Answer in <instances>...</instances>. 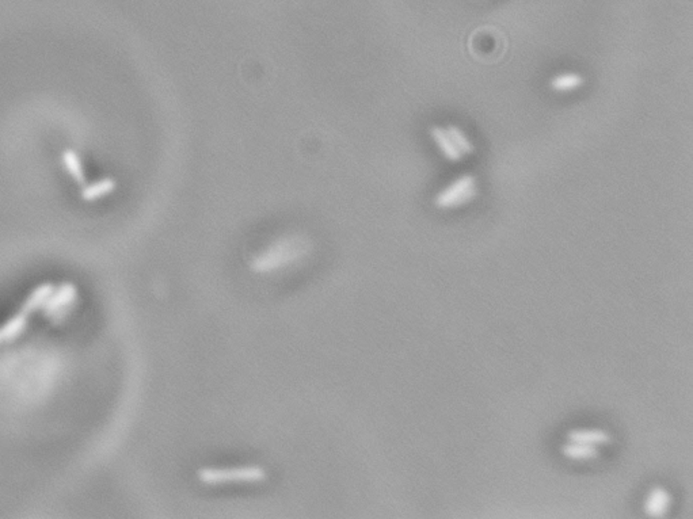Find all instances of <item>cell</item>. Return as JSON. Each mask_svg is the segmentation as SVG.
<instances>
[{"mask_svg": "<svg viewBox=\"0 0 693 519\" xmlns=\"http://www.w3.org/2000/svg\"><path fill=\"white\" fill-rule=\"evenodd\" d=\"M567 439L570 442H578L585 445L602 446L608 445L612 441V437L605 430L600 429H575L567 432Z\"/></svg>", "mask_w": 693, "mask_h": 519, "instance_id": "obj_5", "label": "cell"}, {"mask_svg": "<svg viewBox=\"0 0 693 519\" xmlns=\"http://www.w3.org/2000/svg\"><path fill=\"white\" fill-rule=\"evenodd\" d=\"M76 296L77 290L71 282H64L60 287H55L52 296L44 306V315L54 320L57 318H64L73 308Z\"/></svg>", "mask_w": 693, "mask_h": 519, "instance_id": "obj_3", "label": "cell"}, {"mask_svg": "<svg viewBox=\"0 0 693 519\" xmlns=\"http://www.w3.org/2000/svg\"><path fill=\"white\" fill-rule=\"evenodd\" d=\"M268 477L262 466L246 465L231 468H201L197 479L205 485H223L230 483H261Z\"/></svg>", "mask_w": 693, "mask_h": 519, "instance_id": "obj_1", "label": "cell"}, {"mask_svg": "<svg viewBox=\"0 0 693 519\" xmlns=\"http://www.w3.org/2000/svg\"><path fill=\"white\" fill-rule=\"evenodd\" d=\"M55 290V287L49 282L46 284H41L27 296V299L23 301V304L20 306V312L26 316H30L32 313L37 312L38 309L44 308L45 304L48 303L49 297L52 296Z\"/></svg>", "mask_w": 693, "mask_h": 519, "instance_id": "obj_6", "label": "cell"}, {"mask_svg": "<svg viewBox=\"0 0 693 519\" xmlns=\"http://www.w3.org/2000/svg\"><path fill=\"white\" fill-rule=\"evenodd\" d=\"M672 503L670 494L663 487H654L644 501V511L649 517L661 518L663 517Z\"/></svg>", "mask_w": 693, "mask_h": 519, "instance_id": "obj_4", "label": "cell"}, {"mask_svg": "<svg viewBox=\"0 0 693 519\" xmlns=\"http://www.w3.org/2000/svg\"><path fill=\"white\" fill-rule=\"evenodd\" d=\"M116 189V180L111 178H104L98 182H94L90 186H86L82 192V198L85 201H95L98 198L105 197L113 193Z\"/></svg>", "mask_w": 693, "mask_h": 519, "instance_id": "obj_10", "label": "cell"}, {"mask_svg": "<svg viewBox=\"0 0 693 519\" xmlns=\"http://www.w3.org/2000/svg\"><path fill=\"white\" fill-rule=\"evenodd\" d=\"M445 130L449 135L451 140L456 145L457 149L461 152V155H470L474 152V145L457 126H448Z\"/></svg>", "mask_w": 693, "mask_h": 519, "instance_id": "obj_13", "label": "cell"}, {"mask_svg": "<svg viewBox=\"0 0 693 519\" xmlns=\"http://www.w3.org/2000/svg\"><path fill=\"white\" fill-rule=\"evenodd\" d=\"M63 163H64L65 170L70 173V175L73 177L75 182H77L80 185H85V182H86V174H85L83 164H82V161L79 159L77 154L75 151H73V149L64 151V154H63Z\"/></svg>", "mask_w": 693, "mask_h": 519, "instance_id": "obj_11", "label": "cell"}, {"mask_svg": "<svg viewBox=\"0 0 693 519\" xmlns=\"http://www.w3.org/2000/svg\"><path fill=\"white\" fill-rule=\"evenodd\" d=\"M475 196V178L473 175H463L455 180L445 190L438 193L435 199L436 206L439 209L456 208L461 204L473 199Z\"/></svg>", "mask_w": 693, "mask_h": 519, "instance_id": "obj_2", "label": "cell"}, {"mask_svg": "<svg viewBox=\"0 0 693 519\" xmlns=\"http://www.w3.org/2000/svg\"><path fill=\"white\" fill-rule=\"evenodd\" d=\"M582 83H584V77L578 73H562V75L555 76L549 82V86L552 90L565 92V91L575 90V89L581 87Z\"/></svg>", "mask_w": 693, "mask_h": 519, "instance_id": "obj_12", "label": "cell"}, {"mask_svg": "<svg viewBox=\"0 0 693 519\" xmlns=\"http://www.w3.org/2000/svg\"><path fill=\"white\" fill-rule=\"evenodd\" d=\"M429 133H430L432 139L435 140V143L437 144V146L439 148V151L442 152V155L448 161H460L463 159L461 152L457 149L456 145L451 140L449 135L447 133V130L444 127L432 126L430 130H429Z\"/></svg>", "mask_w": 693, "mask_h": 519, "instance_id": "obj_7", "label": "cell"}, {"mask_svg": "<svg viewBox=\"0 0 693 519\" xmlns=\"http://www.w3.org/2000/svg\"><path fill=\"white\" fill-rule=\"evenodd\" d=\"M561 451L566 458L573 460V461H589V460H594L600 456V451H599L597 446L585 445V444H578V442H570V441L562 446Z\"/></svg>", "mask_w": 693, "mask_h": 519, "instance_id": "obj_8", "label": "cell"}, {"mask_svg": "<svg viewBox=\"0 0 693 519\" xmlns=\"http://www.w3.org/2000/svg\"><path fill=\"white\" fill-rule=\"evenodd\" d=\"M26 325H27V316L23 315L22 312L11 316L7 322L0 325V344L17 339L26 330Z\"/></svg>", "mask_w": 693, "mask_h": 519, "instance_id": "obj_9", "label": "cell"}]
</instances>
